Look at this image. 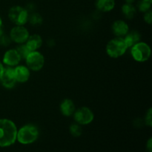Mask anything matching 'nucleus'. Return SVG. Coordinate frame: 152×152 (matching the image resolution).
Returning <instances> with one entry per match:
<instances>
[{
    "label": "nucleus",
    "mask_w": 152,
    "mask_h": 152,
    "mask_svg": "<svg viewBox=\"0 0 152 152\" xmlns=\"http://www.w3.org/2000/svg\"><path fill=\"white\" fill-rule=\"evenodd\" d=\"M60 111L64 116L69 117L71 116L75 111V105L71 99H65L61 102Z\"/></svg>",
    "instance_id": "obj_14"
},
{
    "label": "nucleus",
    "mask_w": 152,
    "mask_h": 152,
    "mask_svg": "<svg viewBox=\"0 0 152 152\" xmlns=\"http://www.w3.org/2000/svg\"><path fill=\"white\" fill-rule=\"evenodd\" d=\"M1 26H2V21L0 17V34H1ZM0 36H1V34H0Z\"/></svg>",
    "instance_id": "obj_26"
},
{
    "label": "nucleus",
    "mask_w": 152,
    "mask_h": 152,
    "mask_svg": "<svg viewBox=\"0 0 152 152\" xmlns=\"http://www.w3.org/2000/svg\"><path fill=\"white\" fill-rule=\"evenodd\" d=\"M144 20L146 23L151 25L152 22V13L151 10H148L147 12H145V15H144Z\"/></svg>",
    "instance_id": "obj_23"
},
{
    "label": "nucleus",
    "mask_w": 152,
    "mask_h": 152,
    "mask_svg": "<svg viewBox=\"0 0 152 152\" xmlns=\"http://www.w3.org/2000/svg\"><path fill=\"white\" fill-rule=\"evenodd\" d=\"M10 39L13 42L19 43V44H22V43L25 42L29 37V32L25 27L17 25L16 27L12 28L10 33Z\"/></svg>",
    "instance_id": "obj_8"
},
{
    "label": "nucleus",
    "mask_w": 152,
    "mask_h": 152,
    "mask_svg": "<svg viewBox=\"0 0 152 152\" xmlns=\"http://www.w3.org/2000/svg\"><path fill=\"white\" fill-rule=\"evenodd\" d=\"M39 137V130L34 125H25L17 131L16 140L23 145H28L35 142Z\"/></svg>",
    "instance_id": "obj_2"
},
{
    "label": "nucleus",
    "mask_w": 152,
    "mask_h": 152,
    "mask_svg": "<svg viewBox=\"0 0 152 152\" xmlns=\"http://www.w3.org/2000/svg\"><path fill=\"white\" fill-rule=\"evenodd\" d=\"M28 19L31 25L34 26H39L42 23V18L39 13H33Z\"/></svg>",
    "instance_id": "obj_19"
},
{
    "label": "nucleus",
    "mask_w": 152,
    "mask_h": 152,
    "mask_svg": "<svg viewBox=\"0 0 152 152\" xmlns=\"http://www.w3.org/2000/svg\"><path fill=\"white\" fill-rule=\"evenodd\" d=\"M128 47L124 39L117 37L108 42L106 46V52L111 58H118L123 56L127 50Z\"/></svg>",
    "instance_id": "obj_3"
},
{
    "label": "nucleus",
    "mask_w": 152,
    "mask_h": 152,
    "mask_svg": "<svg viewBox=\"0 0 152 152\" xmlns=\"http://www.w3.org/2000/svg\"><path fill=\"white\" fill-rule=\"evenodd\" d=\"M134 1L135 0H126V1L127 4H132V3H133Z\"/></svg>",
    "instance_id": "obj_27"
},
{
    "label": "nucleus",
    "mask_w": 152,
    "mask_h": 152,
    "mask_svg": "<svg viewBox=\"0 0 152 152\" xmlns=\"http://www.w3.org/2000/svg\"><path fill=\"white\" fill-rule=\"evenodd\" d=\"M17 50V52L19 53V56H20L21 59H26L27 56H28L30 53H31V50H29L28 47H27L26 45H20L17 47V48L16 49Z\"/></svg>",
    "instance_id": "obj_18"
},
{
    "label": "nucleus",
    "mask_w": 152,
    "mask_h": 152,
    "mask_svg": "<svg viewBox=\"0 0 152 152\" xmlns=\"http://www.w3.org/2000/svg\"><path fill=\"white\" fill-rule=\"evenodd\" d=\"M144 1H147V2H148V3H151V2H152V0H144Z\"/></svg>",
    "instance_id": "obj_28"
},
{
    "label": "nucleus",
    "mask_w": 152,
    "mask_h": 152,
    "mask_svg": "<svg viewBox=\"0 0 152 152\" xmlns=\"http://www.w3.org/2000/svg\"><path fill=\"white\" fill-rule=\"evenodd\" d=\"M151 3H148L147 1H144V0H142V1H139V3H138V9L141 12L145 13V12L150 10V8H151Z\"/></svg>",
    "instance_id": "obj_21"
},
{
    "label": "nucleus",
    "mask_w": 152,
    "mask_h": 152,
    "mask_svg": "<svg viewBox=\"0 0 152 152\" xmlns=\"http://www.w3.org/2000/svg\"><path fill=\"white\" fill-rule=\"evenodd\" d=\"M70 132L71 135L75 137H78L82 134V129L78 124H72L70 126Z\"/></svg>",
    "instance_id": "obj_20"
},
{
    "label": "nucleus",
    "mask_w": 152,
    "mask_h": 152,
    "mask_svg": "<svg viewBox=\"0 0 152 152\" xmlns=\"http://www.w3.org/2000/svg\"><path fill=\"white\" fill-rule=\"evenodd\" d=\"M8 17L13 23L23 26L28 20V10L20 6H13L8 12Z\"/></svg>",
    "instance_id": "obj_4"
},
{
    "label": "nucleus",
    "mask_w": 152,
    "mask_h": 152,
    "mask_svg": "<svg viewBox=\"0 0 152 152\" xmlns=\"http://www.w3.org/2000/svg\"><path fill=\"white\" fill-rule=\"evenodd\" d=\"M112 31L117 37H124L129 32V25L123 20L115 21L112 25Z\"/></svg>",
    "instance_id": "obj_12"
},
{
    "label": "nucleus",
    "mask_w": 152,
    "mask_h": 152,
    "mask_svg": "<svg viewBox=\"0 0 152 152\" xmlns=\"http://www.w3.org/2000/svg\"><path fill=\"white\" fill-rule=\"evenodd\" d=\"M140 38L141 36L140 34V33H138L136 31H133L131 33H129V34H126L124 40L126 42V44L127 45L128 48H129L132 47L136 43L139 42L140 40Z\"/></svg>",
    "instance_id": "obj_16"
},
{
    "label": "nucleus",
    "mask_w": 152,
    "mask_h": 152,
    "mask_svg": "<svg viewBox=\"0 0 152 152\" xmlns=\"http://www.w3.org/2000/svg\"><path fill=\"white\" fill-rule=\"evenodd\" d=\"M26 64L29 69L34 71H38L42 68L45 64V58L39 51H31L26 59Z\"/></svg>",
    "instance_id": "obj_6"
},
{
    "label": "nucleus",
    "mask_w": 152,
    "mask_h": 152,
    "mask_svg": "<svg viewBox=\"0 0 152 152\" xmlns=\"http://www.w3.org/2000/svg\"><path fill=\"white\" fill-rule=\"evenodd\" d=\"M17 128L13 121L0 119V147H8L16 140Z\"/></svg>",
    "instance_id": "obj_1"
},
{
    "label": "nucleus",
    "mask_w": 152,
    "mask_h": 152,
    "mask_svg": "<svg viewBox=\"0 0 152 152\" xmlns=\"http://www.w3.org/2000/svg\"><path fill=\"white\" fill-rule=\"evenodd\" d=\"M115 6L114 0H96V7L102 12H109L114 9Z\"/></svg>",
    "instance_id": "obj_15"
},
{
    "label": "nucleus",
    "mask_w": 152,
    "mask_h": 152,
    "mask_svg": "<svg viewBox=\"0 0 152 152\" xmlns=\"http://www.w3.org/2000/svg\"><path fill=\"white\" fill-rule=\"evenodd\" d=\"M25 42H26L25 45L31 51H36L42 45V39L39 35L34 34V35L29 36Z\"/></svg>",
    "instance_id": "obj_13"
},
{
    "label": "nucleus",
    "mask_w": 152,
    "mask_h": 152,
    "mask_svg": "<svg viewBox=\"0 0 152 152\" xmlns=\"http://www.w3.org/2000/svg\"><path fill=\"white\" fill-rule=\"evenodd\" d=\"M21 57L17 50L15 49H10L5 52L3 56V62L8 66L17 65L21 61Z\"/></svg>",
    "instance_id": "obj_10"
},
{
    "label": "nucleus",
    "mask_w": 152,
    "mask_h": 152,
    "mask_svg": "<svg viewBox=\"0 0 152 152\" xmlns=\"http://www.w3.org/2000/svg\"><path fill=\"white\" fill-rule=\"evenodd\" d=\"M146 148L148 150V152H152V139L150 138L148 140L146 144Z\"/></svg>",
    "instance_id": "obj_24"
},
{
    "label": "nucleus",
    "mask_w": 152,
    "mask_h": 152,
    "mask_svg": "<svg viewBox=\"0 0 152 152\" xmlns=\"http://www.w3.org/2000/svg\"><path fill=\"white\" fill-rule=\"evenodd\" d=\"M122 11L127 19H132L136 14V9L132 4H125L122 7Z\"/></svg>",
    "instance_id": "obj_17"
},
{
    "label": "nucleus",
    "mask_w": 152,
    "mask_h": 152,
    "mask_svg": "<svg viewBox=\"0 0 152 152\" xmlns=\"http://www.w3.org/2000/svg\"><path fill=\"white\" fill-rule=\"evenodd\" d=\"M151 112H152V109L151 108H149L148 111V112L146 113V115H145V124H146L147 126H149V127H151V126H152Z\"/></svg>",
    "instance_id": "obj_22"
},
{
    "label": "nucleus",
    "mask_w": 152,
    "mask_h": 152,
    "mask_svg": "<svg viewBox=\"0 0 152 152\" xmlns=\"http://www.w3.org/2000/svg\"><path fill=\"white\" fill-rule=\"evenodd\" d=\"M1 85L6 88H12L16 83L14 74V70L12 68H4L2 74L0 77Z\"/></svg>",
    "instance_id": "obj_9"
},
{
    "label": "nucleus",
    "mask_w": 152,
    "mask_h": 152,
    "mask_svg": "<svg viewBox=\"0 0 152 152\" xmlns=\"http://www.w3.org/2000/svg\"><path fill=\"white\" fill-rule=\"evenodd\" d=\"M14 74L16 82L19 83H26L30 78L29 68L23 65H19L14 68Z\"/></svg>",
    "instance_id": "obj_11"
},
{
    "label": "nucleus",
    "mask_w": 152,
    "mask_h": 152,
    "mask_svg": "<svg viewBox=\"0 0 152 152\" xmlns=\"http://www.w3.org/2000/svg\"><path fill=\"white\" fill-rule=\"evenodd\" d=\"M74 120L80 125H88L91 123L94 118L93 112L86 107L79 108L74 111Z\"/></svg>",
    "instance_id": "obj_7"
},
{
    "label": "nucleus",
    "mask_w": 152,
    "mask_h": 152,
    "mask_svg": "<svg viewBox=\"0 0 152 152\" xmlns=\"http://www.w3.org/2000/svg\"><path fill=\"white\" fill-rule=\"evenodd\" d=\"M4 66H3L2 63L0 62V77H1V74H2L3 71H4Z\"/></svg>",
    "instance_id": "obj_25"
},
{
    "label": "nucleus",
    "mask_w": 152,
    "mask_h": 152,
    "mask_svg": "<svg viewBox=\"0 0 152 152\" xmlns=\"http://www.w3.org/2000/svg\"><path fill=\"white\" fill-rule=\"evenodd\" d=\"M132 55L134 59L137 62H145L151 56V48L145 42H137L132 48Z\"/></svg>",
    "instance_id": "obj_5"
}]
</instances>
